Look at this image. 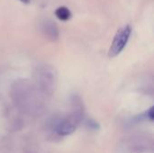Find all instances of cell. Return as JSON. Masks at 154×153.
<instances>
[{
	"instance_id": "6da1fadb",
	"label": "cell",
	"mask_w": 154,
	"mask_h": 153,
	"mask_svg": "<svg viewBox=\"0 0 154 153\" xmlns=\"http://www.w3.org/2000/svg\"><path fill=\"white\" fill-rule=\"evenodd\" d=\"M131 33H132V27L130 24H125L122 26L116 32L108 52L110 58L116 57L124 50V49L128 43Z\"/></svg>"
},
{
	"instance_id": "7a4b0ae2",
	"label": "cell",
	"mask_w": 154,
	"mask_h": 153,
	"mask_svg": "<svg viewBox=\"0 0 154 153\" xmlns=\"http://www.w3.org/2000/svg\"><path fill=\"white\" fill-rule=\"evenodd\" d=\"M82 117V111L78 106L75 107L72 114L60 120L56 126V131L60 135H69L75 132Z\"/></svg>"
},
{
	"instance_id": "3957f363",
	"label": "cell",
	"mask_w": 154,
	"mask_h": 153,
	"mask_svg": "<svg viewBox=\"0 0 154 153\" xmlns=\"http://www.w3.org/2000/svg\"><path fill=\"white\" fill-rule=\"evenodd\" d=\"M37 80L41 88L51 93L56 84V74L51 67H43L37 73Z\"/></svg>"
},
{
	"instance_id": "277c9868",
	"label": "cell",
	"mask_w": 154,
	"mask_h": 153,
	"mask_svg": "<svg viewBox=\"0 0 154 153\" xmlns=\"http://www.w3.org/2000/svg\"><path fill=\"white\" fill-rule=\"evenodd\" d=\"M41 32L42 34L51 41H55L59 39L60 32L57 24L51 20L46 19L41 23Z\"/></svg>"
},
{
	"instance_id": "5b68a950",
	"label": "cell",
	"mask_w": 154,
	"mask_h": 153,
	"mask_svg": "<svg viewBox=\"0 0 154 153\" xmlns=\"http://www.w3.org/2000/svg\"><path fill=\"white\" fill-rule=\"evenodd\" d=\"M55 16L60 20V21H63V22H66V21H69L72 14H71V12L70 10L66 7V6H60L58 7L56 10H55Z\"/></svg>"
},
{
	"instance_id": "8992f818",
	"label": "cell",
	"mask_w": 154,
	"mask_h": 153,
	"mask_svg": "<svg viewBox=\"0 0 154 153\" xmlns=\"http://www.w3.org/2000/svg\"><path fill=\"white\" fill-rule=\"evenodd\" d=\"M21 3H23V4H24V5H28V4H30V2H31V0H19Z\"/></svg>"
}]
</instances>
